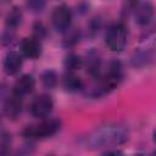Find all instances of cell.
Instances as JSON below:
<instances>
[{
  "label": "cell",
  "instance_id": "cell-1",
  "mask_svg": "<svg viewBox=\"0 0 156 156\" xmlns=\"http://www.w3.org/2000/svg\"><path fill=\"white\" fill-rule=\"evenodd\" d=\"M128 129L118 123H108L98 127L84 138V145L88 149H104L118 146L127 141Z\"/></svg>",
  "mask_w": 156,
  "mask_h": 156
},
{
  "label": "cell",
  "instance_id": "cell-2",
  "mask_svg": "<svg viewBox=\"0 0 156 156\" xmlns=\"http://www.w3.org/2000/svg\"><path fill=\"white\" fill-rule=\"evenodd\" d=\"M61 128V121L57 118H46L34 126H28L23 129L22 134L26 139L38 140L50 138L56 134Z\"/></svg>",
  "mask_w": 156,
  "mask_h": 156
},
{
  "label": "cell",
  "instance_id": "cell-3",
  "mask_svg": "<svg viewBox=\"0 0 156 156\" xmlns=\"http://www.w3.org/2000/svg\"><path fill=\"white\" fill-rule=\"evenodd\" d=\"M105 44L113 52H121L127 44V30L122 23H112L105 33Z\"/></svg>",
  "mask_w": 156,
  "mask_h": 156
},
{
  "label": "cell",
  "instance_id": "cell-4",
  "mask_svg": "<svg viewBox=\"0 0 156 156\" xmlns=\"http://www.w3.org/2000/svg\"><path fill=\"white\" fill-rule=\"evenodd\" d=\"M51 22L57 32H67L72 22V13L67 5H58L51 15Z\"/></svg>",
  "mask_w": 156,
  "mask_h": 156
},
{
  "label": "cell",
  "instance_id": "cell-5",
  "mask_svg": "<svg viewBox=\"0 0 156 156\" xmlns=\"http://www.w3.org/2000/svg\"><path fill=\"white\" fill-rule=\"evenodd\" d=\"M54 107V101L50 95L40 94L34 98V100L30 104V113L37 118H45L50 115Z\"/></svg>",
  "mask_w": 156,
  "mask_h": 156
},
{
  "label": "cell",
  "instance_id": "cell-6",
  "mask_svg": "<svg viewBox=\"0 0 156 156\" xmlns=\"http://www.w3.org/2000/svg\"><path fill=\"white\" fill-rule=\"evenodd\" d=\"M133 15H134L135 23L138 26H141V27L147 26L151 22L152 16H154V6L149 1L138 2L133 11Z\"/></svg>",
  "mask_w": 156,
  "mask_h": 156
},
{
  "label": "cell",
  "instance_id": "cell-7",
  "mask_svg": "<svg viewBox=\"0 0 156 156\" xmlns=\"http://www.w3.org/2000/svg\"><path fill=\"white\" fill-rule=\"evenodd\" d=\"M20 51L22 56L27 58H37L41 54V45L40 40L32 37V38H23L20 43Z\"/></svg>",
  "mask_w": 156,
  "mask_h": 156
},
{
  "label": "cell",
  "instance_id": "cell-8",
  "mask_svg": "<svg viewBox=\"0 0 156 156\" xmlns=\"http://www.w3.org/2000/svg\"><path fill=\"white\" fill-rule=\"evenodd\" d=\"M34 85H35V80H34L33 76L23 74L15 82L13 88H12V94L22 98V96L32 93V90L34 89Z\"/></svg>",
  "mask_w": 156,
  "mask_h": 156
},
{
  "label": "cell",
  "instance_id": "cell-9",
  "mask_svg": "<svg viewBox=\"0 0 156 156\" xmlns=\"http://www.w3.org/2000/svg\"><path fill=\"white\" fill-rule=\"evenodd\" d=\"M22 63H23L22 54H18L16 51H10L6 54L4 60V71L7 76H15L20 72Z\"/></svg>",
  "mask_w": 156,
  "mask_h": 156
},
{
  "label": "cell",
  "instance_id": "cell-10",
  "mask_svg": "<svg viewBox=\"0 0 156 156\" xmlns=\"http://www.w3.org/2000/svg\"><path fill=\"white\" fill-rule=\"evenodd\" d=\"M22 112V98L12 94L4 105V113L9 119H16Z\"/></svg>",
  "mask_w": 156,
  "mask_h": 156
},
{
  "label": "cell",
  "instance_id": "cell-11",
  "mask_svg": "<svg viewBox=\"0 0 156 156\" xmlns=\"http://www.w3.org/2000/svg\"><path fill=\"white\" fill-rule=\"evenodd\" d=\"M85 67H87V71L88 73L94 77V78H99L100 77V68H101V58H100V54L91 49L87 52V56H85Z\"/></svg>",
  "mask_w": 156,
  "mask_h": 156
},
{
  "label": "cell",
  "instance_id": "cell-12",
  "mask_svg": "<svg viewBox=\"0 0 156 156\" xmlns=\"http://www.w3.org/2000/svg\"><path fill=\"white\" fill-rule=\"evenodd\" d=\"M62 85L69 93H76V91H79L83 89L82 79L79 77H77L73 72H68L67 74H65L63 79H62Z\"/></svg>",
  "mask_w": 156,
  "mask_h": 156
},
{
  "label": "cell",
  "instance_id": "cell-13",
  "mask_svg": "<svg viewBox=\"0 0 156 156\" xmlns=\"http://www.w3.org/2000/svg\"><path fill=\"white\" fill-rule=\"evenodd\" d=\"M22 22V12L20 11L18 7H12L7 15H6V18H5V23H6V27L7 29H15L17 28Z\"/></svg>",
  "mask_w": 156,
  "mask_h": 156
},
{
  "label": "cell",
  "instance_id": "cell-14",
  "mask_svg": "<svg viewBox=\"0 0 156 156\" xmlns=\"http://www.w3.org/2000/svg\"><path fill=\"white\" fill-rule=\"evenodd\" d=\"M82 65H83V58L76 54L67 55L63 61V66L67 72H74V71L79 69L82 67Z\"/></svg>",
  "mask_w": 156,
  "mask_h": 156
},
{
  "label": "cell",
  "instance_id": "cell-15",
  "mask_svg": "<svg viewBox=\"0 0 156 156\" xmlns=\"http://www.w3.org/2000/svg\"><path fill=\"white\" fill-rule=\"evenodd\" d=\"M40 80H41V84L44 88L46 89H52L56 87L57 84V74L55 71H51V69H48L45 72L41 73L40 76Z\"/></svg>",
  "mask_w": 156,
  "mask_h": 156
},
{
  "label": "cell",
  "instance_id": "cell-16",
  "mask_svg": "<svg viewBox=\"0 0 156 156\" xmlns=\"http://www.w3.org/2000/svg\"><path fill=\"white\" fill-rule=\"evenodd\" d=\"M45 1L46 0H26V5L32 12H41L45 7Z\"/></svg>",
  "mask_w": 156,
  "mask_h": 156
},
{
  "label": "cell",
  "instance_id": "cell-17",
  "mask_svg": "<svg viewBox=\"0 0 156 156\" xmlns=\"http://www.w3.org/2000/svg\"><path fill=\"white\" fill-rule=\"evenodd\" d=\"M33 37L39 40L46 37V28L41 22H35L33 24Z\"/></svg>",
  "mask_w": 156,
  "mask_h": 156
},
{
  "label": "cell",
  "instance_id": "cell-18",
  "mask_svg": "<svg viewBox=\"0 0 156 156\" xmlns=\"http://www.w3.org/2000/svg\"><path fill=\"white\" fill-rule=\"evenodd\" d=\"M79 41V33L77 30H72L71 33H68V35L63 40V44L66 46H71V45H74L76 43Z\"/></svg>",
  "mask_w": 156,
  "mask_h": 156
},
{
  "label": "cell",
  "instance_id": "cell-19",
  "mask_svg": "<svg viewBox=\"0 0 156 156\" xmlns=\"http://www.w3.org/2000/svg\"><path fill=\"white\" fill-rule=\"evenodd\" d=\"M10 144H11V135L7 132L2 130V134H1V154L2 155L6 154Z\"/></svg>",
  "mask_w": 156,
  "mask_h": 156
},
{
  "label": "cell",
  "instance_id": "cell-20",
  "mask_svg": "<svg viewBox=\"0 0 156 156\" xmlns=\"http://www.w3.org/2000/svg\"><path fill=\"white\" fill-rule=\"evenodd\" d=\"M154 141H155V144H156V129H155V132H154Z\"/></svg>",
  "mask_w": 156,
  "mask_h": 156
}]
</instances>
